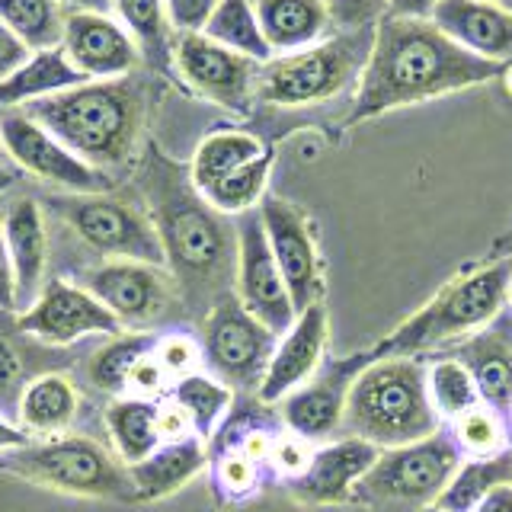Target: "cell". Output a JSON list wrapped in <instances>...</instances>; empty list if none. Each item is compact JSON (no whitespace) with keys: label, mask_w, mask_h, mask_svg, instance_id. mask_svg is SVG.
Returning a JSON list of instances; mask_svg holds the SVG:
<instances>
[{"label":"cell","mask_w":512,"mask_h":512,"mask_svg":"<svg viewBox=\"0 0 512 512\" xmlns=\"http://www.w3.org/2000/svg\"><path fill=\"white\" fill-rule=\"evenodd\" d=\"M135 186L154 221L183 314L192 324H202L221 298L234 295L237 218L221 215L196 189L189 167L164 154L154 141L144 144L138 157Z\"/></svg>","instance_id":"cell-1"},{"label":"cell","mask_w":512,"mask_h":512,"mask_svg":"<svg viewBox=\"0 0 512 512\" xmlns=\"http://www.w3.org/2000/svg\"><path fill=\"white\" fill-rule=\"evenodd\" d=\"M503 64L464 52L432 20L384 13L362 68L346 125L378 119L391 109L416 106L503 77Z\"/></svg>","instance_id":"cell-2"},{"label":"cell","mask_w":512,"mask_h":512,"mask_svg":"<svg viewBox=\"0 0 512 512\" xmlns=\"http://www.w3.org/2000/svg\"><path fill=\"white\" fill-rule=\"evenodd\" d=\"M23 112L84 164L109 176L135 164L148 116V87L132 74L87 80L80 87L26 103Z\"/></svg>","instance_id":"cell-3"},{"label":"cell","mask_w":512,"mask_h":512,"mask_svg":"<svg viewBox=\"0 0 512 512\" xmlns=\"http://www.w3.org/2000/svg\"><path fill=\"white\" fill-rule=\"evenodd\" d=\"M442 426L426 388L423 356H381L362 368L346 400L340 436L372 442L378 452L410 445Z\"/></svg>","instance_id":"cell-4"},{"label":"cell","mask_w":512,"mask_h":512,"mask_svg":"<svg viewBox=\"0 0 512 512\" xmlns=\"http://www.w3.org/2000/svg\"><path fill=\"white\" fill-rule=\"evenodd\" d=\"M512 295V256L496 260L468 276H458L439 288L426 308L404 320L372 349L381 356H439L471 333L487 327L490 320L509 308Z\"/></svg>","instance_id":"cell-5"},{"label":"cell","mask_w":512,"mask_h":512,"mask_svg":"<svg viewBox=\"0 0 512 512\" xmlns=\"http://www.w3.org/2000/svg\"><path fill=\"white\" fill-rule=\"evenodd\" d=\"M0 471L71 496L138 503L128 464L93 436L64 432L52 439H32L23 448L0 455Z\"/></svg>","instance_id":"cell-6"},{"label":"cell","mask_w":512,"mask_h":512,"mask_svg":"<svg viewBox=\"0 0 512 512\" xmlns=\"http://www.w3.org/2000/svg\"><path fill=\"white\" fill-rule=\"evenodd\" d=\"M372 42L375 29L333 32L330 39L301 48V52L276 55L260 64L256 100L285 109L333 100L352 84H359Z\"/></svg>","instance_id":"cell-7"},{"label":"cell","mask_w":512,"mask_h":512,"mask_svg":"<svg viewBox=\"0 0 512 512\" xmlns=\"http://www.w3.org/2000/svg\"><path fill=\"white\" fill-rule=\"evenodd\" d=\"M461 461L464 458L452 429L442 423L420 442L378 452L375 464L352 490L349 503L378 512H420L426 506H436L448 480L461 468Z\"/></svg>","instance_id":"cell-8"},{"label":"cell","mask_w":512,"mask_h":512,"mask_svg":"<svg viewBox=\"0 0 512 512\" xmlns=\"http://www.w3.org/2000/svg\"><path fill=\"white\" fill-rule=\"evenodd\" d=\"M42 205L80 244L103 260L164 266L160 237L144 205L125 196H112V192H55Z\"/></svg>","instance_id":"cell-9"},{"label":"cell","mask_w":512,"mask_h":512,"mask_svg":"<svg viewBox=\"0 0 512 512\" xmlns=\"http://www.w3.org/2000/svg\"><path fill=\"white\" fill-rule=\"evenodd\" d=\"M77 285H84L128 333H157V327H176L173 320L186 317L176 282L164 266L100 260L77 272Z\"/></svg>","instance_id":"cell-10"},{"label":"cell","mask_w":512,"mask_h":512,"mask_svg":"<svg viewBox=\"0 0 512 512\" xmlns=\"http://www.w3.org/2000/svg\"><path fill=\"white\" fill-rule=\"evenodd\" d=\"M205 372L228 384L231 391L256 397L266 378L279 336L263 327L237 295L221 298L199 324Z\"/></svg>","instance_id":"cell-11"},{"label":"cell","mask_w":512,"mask_h":512,"mask_svg":"<svg viewBox=\"0 0 512 512\" xmlns=\"http://www.w3.org/2000/svg\"><path fill=\"white\" fill-rule=\"evenodd\" d=\"M368 362H375L372 349L352 352V356H340V359L327 356L301 388H295L285 400L276 404L282 426L298 432L304 439L317 442V445L336 439L343 429L349 391Z\"/></svg>","instance_id":"cell-12"},{"label":"cell","mask_w":512,"mask_h":512,"mask_svg":"<svg viewBox=\"0 0 512 512\" xmlns=\"http://www.w3.org/2000/svg\"><path fill=\"white\" fill-rule=\"evenodd\" d=\"M234 295L244 308L269 327L276 336L288 333L295 324V304L282 279V269L269 250L260 208L237 215V279Z\"/></svg>","instance_id":"cell-13"},{"label":"cell","mask_w":512,"mask_h":512,"mask_svg":"<svg viewBox=\"0 0 512 512\" xmlns=\"http://www.w3.org/2000/svg\"><path fill=\"white\" fill-rule=\"evenodd\" d=\"M0 144L20 170L61 192H109L112 176L93 170L77 154L32 122L23 109H0Z\"/></svg>","instance_id":"cell-14"},{"label":"cell","mask_w":512,"mask_h":512,"mask_svg":"<svg viewBox=\"0 0 512 512\" xmlns=\"http://www.w3.org/2000/svg\"><path fill=\"white\" fill-rule=\"evenodd\" d=\"M173 68L192 93L231 112H247L256 96L260 64L212 42L202 32H180L173 39Z\"/></svg>","instance_id":"cell-15"},{"label":"cell","mask_w":512,"mask_h":512,"mask_svg":"<svg viewBox=\"0 0 512 512\" xmlns=\"http://www.w3.org/2000/svg\"><path fill=\"white\" fill-rule=\"evenodd\" d=\"M16 327L45 346H74L87 336H119L122 324L96 301L84 285L55 276L42 285L39 298L23 314Z\"/></svg>","instance_id":"cell-16"},{"label":"cell","mask_w":512,"mask_h":512,"mask_svg":"<svg viewBox=\"0 0 512 512\" xmlns=\"http://www.w3.org/2000/svg\"><path fill=\"white\" fill-rule=\"evenodd\" d=\"M260 218L295 311L301 314L311 304H320L324 301V266H320L317 240L308 215L279 196H266L260 202Z\"/></svg>","instance_id":"cell-17"},{"label":"cell","mask_w":512,"mask_h":512,"mask_svg":"<svg viewBox=\"0 0 512 512\" xmlns=\"http://www.w3.org/2000/svg\"><path fill=\"white\" fill-rule=\"evenodd\" d=\"M61 52L87 80H116L135 74L141 52L119 20L109 13L68 10L64 16Z\"/></svg>","instance_id":"cell-18"},{"label":"cell","mask_w":512,"mask_h":512,"mask_svg":"<svg viewBox=\"0 0 512 512\" xmlns=\"http://www.w3.org/2000/svg\"><path fill=\"white\" fill-rule=\"evenodd\" d=\"M327 340H330V314L327 304H311L308 311L295 317V324L288 333L279 336L272 362L266 368V378L256 391V400L266 407H276L295 388L308 381L317 365L327 359Z\"/></svg>","instance_id":"cell-19"},{"label":"cell","mask_w":512,"mask_h":512,"mask_svg":"<svg viewBox=\"0 0 512 512\" xmlns=\"http://www.w3.org/2000/svg\"><path fill=\"white\" fill-rule=\"evenodd\" d=\"M378 458V448L372 442H362L356 436H336L324 445H317V455L311 468L292 484H282L288 493L304 506H343L352 500V490L365 477Z\"/></svg>","instance_id":"cell-20"},{"label":"cell","mask_w":512,"mask_h":512,"mask_svg":"<svg viewBox=\"0 0 512 512\" xmlns=\"http://www.w3.org/2000/svg\"><path fill=\"white\" fill-rule=\"evenodd\" d=\"M439 356H452L471 372L477 384L480 404L493 407L500 416L512 410V308H503L487 327L471 333L468 340L455 343L452 349L439 352Z\"/></svg>","instance_id":"cell-21"},{"label":"cell","mask_w":512,"mask_h":512,"mask_svg":"<svg viewBox=\"0 0 512 512\" xmlns=\"http://www.w3.org/2000/svg\"><path fill=\"white\" fill-rule=\"evenodd\" d=\"M0 231L16 279V314H23L39 298L48 266V228L45 212L32 196H13L0 205Z\"/></svg>","instance_id":"cell-22"},{"label":"cell","mask_w":512,"mask_h":512,"mask_svg":"<svg viewBox=\"0 0 512 512\" xmlns=\"http://www.w3.org/2000/svg\"><path fill=\"white\" fill-rule=\"evenodd\" d=\"M429 20L464 52L503 68L512 64V10L490 0H439Z\"/></svg>","instance_id":"cell-23"},{"label":"cell","mask_w":512,"mask_h":512,"mask_svg":"<svg viewBox=\"0 0 512 512\" xmlns=\"http://www.w3.org/2000/svg\"><path fill=\"white\" fill-rule=\"evenodd\" d=\"M71 356H61L58 346H45L16 327L13 311H0V413L16 416V404L29 381L39 375L61 372Z\"/></svg>","instance_id":"cell-24"},{"label":"cell","mask_w":512,"mask_h":512,"mask_svg":"<svg viewBox=\"0 0 512 512\" xmlns=\"http://www.w3.org/2000/svg\"><path fill=\"white\" fill-rule=\"evenodd\" d=\"M205 468H208V442L199 436H189L180 442L157 445L144 461L128 464V474H132L138 503H154L180 493Z\"/></svg>","instance_id":"cell-25"},{"label":"cell","mask_w":512,"mask_h":512,"mask_svg":"<svg viewBox=\"0 0 512 512\" xmlns=\"http://www.w3.org/2000/svg\"><path fill=\"white\" fill-rule=\"evenodd\" d=\"M253 7L272 58L301 52L336 32L324 0H253Z\"/></svg>","instance_id":"cell-26"},{"label":"cell","mask_w":512,"mask_h":512,"mask_svg":"<svg viewBox=\"0 0 512 512\" xmlns=\"http://www.w3.org/2000/svg\"><path fill=\"white\" fill-rule=\"evenodd\" d=\"M84 397L80 388L64 372H48L26 384V391L16 404V420L29 439H52L64 436L80 416Z\"/></svg>","instance_id":"cell-27"},{"label":"cell","mask_w":512,"mask_h":512,"mask_svg":"<svg viewBox=\"0 0 512 512\" xmlns=\"http://www.w3.org/2000/svg\"><path fill=\"white\" fill-rule=\"evenodd\" d=\"M87 84V77L80 74L68 55L58 48H45V52H32V58L20 71H13L7 80H0V109H16L26 103L45 100L61 90H71Z\"/></svg>","instance_id":"cell-28"},{"label":"cell","mask_w":512,"mask_h":512,"mask_svg":"<svg viewBox=\"0 0 512 512\" xmlns=\"http://www.w3.org/2000/svg\"><path fill=\"white\" fill-rule=\"evenodd\" d=\"M103 426L112 452L125 464H138L160 445L157 432V400L112 397L103 410Z\"/></svg>","instance_id":"cell-29"},{"label":"cell","mask_w":512,"mask_h":512,"mask_svg":"<svg viewBox=\"0 0 512 512\" xmlns=\"http://www.w3.org/2000/svg\"><path fill=\"white\" fill-rule=\"evenodd\" d=\"M119 23L135 39L141 61H148L154 71H164L173 64V26L164 0H112Z\"/></svg>","instance_id":"cell-30"},{"label":"cell","mask_w":512,"mask_h":512,"mask_svg":"<svg viewBox=\"0 0 512 512\" xmlns=\"http://www.w3.org/2000/svg\"><path fill=\"white\" fill-rule=\"evenodd\" d=\"M263 151H266L263 141L250 132H212L196 148V154H192L189 176L199 192H208L224 176H231L234 170L250 164Z\"/></svg>","instance_id":"cell-31"},{"label":"cell","mask_w":512,"mask_h":512,"mask_svg":"<svg viewBox=\"0 0 512 512\" xmlns=\"http://www.w3.org/2000/svg\"><path fill=\"white\" fill-rule=\"evenodd\" d=\"M512 484V448L490 458H464L455 477L436 500L442 512H471L487 493Z\"/></svg>","instance_id":"cell-32"},{"label":"cell","mask_w":512,"mask_h":512,"mask_svg":"<svg viewBox=\"0 0 512 512\" xmlns=\"http://www.w3.org/2000/svg\"><path fill=\"white\" fill-rule=\"evenodd\" d=\"M157 333H119L90 352L87 359V381L96 391H103L109 397H125L128 391V375H132L135 362L144 352L154 349Z\"/></svg>","instance_id":"cell-33"},{"label":"cell","mask_w":512,"mask_h":512,"mask_svg":"<svg viewBox=\"0 0 512 512\" xmlns=\"http://www.w3.org/2000/svg\"><path fill=\"white\" fill-rule=\"evenodd\" d=\"M202 36H208L212 42L231 48V52L244 55L256 64L272 61V48L263 39L253 0H221L212 13V20L205 23Z\"/></svg>","instance_id":"cell-34"},{"label":"cell","mask_w":512,"mask_h":512,"mask_svg":"<svg viewBox=\"0 0 512 512\" xmlns=\"http://www.w3.org/2000/svg\"><path fill=\"white\" fill-rule=\"evenodd\" d=\"M167 394L186 410L192 429H196V436L205 442H212V436L221 429V423L228 420V413L234 407V391L208 372L176 381Z\"/></svg>","instance_id":"cell-35"},{"label":"cell","mask_w":512,"mask_h":512,"mask_svg":"<svg viewBox=\"0 0 512 512\" xmlns=\"http://www.w3.org/2000/svg\"><path fill=\"white\" fill-rule=\"evenodd\" d=\"M208 468H212V490L218 509L244 503L263 487L276 484L266 468H260L256 461H250L247 455H240L237 448L228 445H208Z\"/></svg>","instance_id":"cell-36"},{"label":"cell","mask_w":512,"mask_h":512,"mask_svg":"<svg viewBox=\"0 0 512 512\" xmlns=\"http://www.w3.org/2000/svg\"><path fill=\"white\" fill-rule=\"evenodd\" d=\"M68 10L61 0H0V23L20 36L29 52L58 48Z\"/></svg>","instance_id":"cell-37"},{"label":"cell","mask_w":512,"mask_h":512,"mask_svg":"<svg viewBox=\"0 0 512 512\" xmlns=\"http://www.w3.org/2000/svg\"><path fill=\"white\" fill-rule=\"evenodd\" d=\"M426 388H429V400H432V407H436L442 423H452L461 413H468L471 407L480 404L471 372L461 362H455L452 356H429L426 359Z\"/></svg>","instance_id":"cell-38"},{"label":"cell","mask_w":512,"mask_h":512,"mask_svg":"<svg viewBox=\"0 0 512 512\" xmlns=\"http://www.w3.org/2000/svg\"><path fill=\"white\" fill-rule=\"evenodd\" d=\"M272 164H276V154L272 148H266L256 160L244 164L240 170H234L231 176H224L221 183H215L208 192L202 196L212 202L221 215H244V212H253V208H260V202L266 199V183H269V173H272Z\"/></svg>","instance_id":"cell-39"},{"label":"cell","mask_w":512,"mask_h":512,"mask_svg":"<svg viewBox=\"0 0 512 512\" xmlns=\"http://www.w3.org/2000/svg\"><path fill=\"white\" fill-rule=\"evenodd\" d=\"M445 426L452 429L461 458H490V455H500L506 448H512L506 416H500L487 404L471 407L468 413H461L458 420L445 423Z\"/></svg>","instance_id":"cell-40"},{"label":"cell","mask_w":512,"mask_h":512,"mask_svg":"<svg viewBox=\"0 0 512 512\" xmlns=\"http://www.w3.org/2000/svg\"><path fill=\"white\" fill-rule=\"evenodd\" d=\"M154 359L167 372V378L176 384L189 375L205 372V356H202V340L199 333H192L189 327H167L157 333L154 340Z\"/></svg>","instance_id":"cell-41"},{"label":"cell","mask_w":512,"mask_h":512,"mask_svg":"<svg viewBox=\"0 0 512 512\" xmlns=\"http://www.w3.org/2000/svg\"><path fill=\"white\" fill-rule=\"evenodd\" d=\"M317 455V442L298 436L292 429H282L276 445H272V458H269V474L276 484H292L304 471L311 468V461Z\"/></svg>","instance_id":"cell-42"},{"label":"cell","mask_w":512,"mask_h":512,"mask_svg":"<svg viewBox=\"0 0 512 512\" xmlns=\"http://www.w3.org/2000/svg\"><path fill=\"white\" fill-rule=\"evenodd\" d=\"M336 32L375 29L388 13V0H324Z\"/></svg>","instance_id":"cell-43"},{"label":"cell","mask_w":512,"mask_h":512,"mask_svg":"<svg viewBox=\"0 0 512 512\" xmlns=\"http://www.w3.org/2000/svg\"><path fill=\"white\" fill-rule=\"evenodd\" d=\"M218 512H314V509L295 500L282 484H269L256 496H250V500L237 503V506H221Z\"/></svg>","instance_id":"cell-44"},{"label":"cell","mask_w":512,"mask_h":512,"mask_svg":"<svg viewBox=\"0 0 512 512\" xmlns=\"http://www.w3.org/2000/svg\"><path fill=\"white\" fill-rule=\"evenodd\" d=\"M176 32H202L221 0H164Z\"/></svg>","instance_id":"cell-45"},{"label":"cell","mask_w":512,"mask_h":512,"mask_svg":"<svg viewBox=\"0 0 512 512\" xmlns=\"http://www.w3.org/2000/svg\"><path fill=\"white\" fill-rule=\"evenodd\" d=\"M157 432H160V445L196 436V429H192L186 410L176 404L170 394H164L157 400Z\"/></svg>","instance_id":"cell-46"},{"label":"cell","mask_w":512,"mask_h":512,"mask_svg":"<svg viewBox=\"0 0 512 512\" xmlns=\"http://www.w3.org/2000/svg\"><path fill=\"white\" fill-rule=\"evenodd\" d=\"M29 58H32L29 45L16 36L13 29H7L4 23H0V80H7L13 71H20Z\"/></svg>","instance_id":"cell-47"},{"label":"cell","mask_w":512,"mask_h":512,"mask_svg":"<svg viewBox=\"0 0 512 512\" xmlns=\"http://www.w3.org/2000/svg\"><path fill=\"white\" fill-rule=\"evenodd\" d=\"M0 311L16 314V279H13V263L7 253L4 231H0Z\"/></svg>","instance_id":"cell-48"},{"label":"cell","mask_w":512,"mask_h":512,"mask_svg":"<svg viewBox=\"0 0 512 512\" xmlns=\"http://www.w3.org/2000/svg\"><path fill=\"white\" fill-rule=\"evenodd\" d=\"M439 0H388V13L394 16H413V20H429Z\"/></svg>","instance_id":"cell-49"},{"label":"cell","mask_w":512,"mask_h":512,"mask_svg":"<svg viewBox=\"0 0 512 512\" xmlns=\"http://www.w3.org/2000/svg\"><path fill=\"white\" fill-rule=\"evenodd\" d=\"M29 442H32V439H29V432H23L20 423L7 420V416L0 413V455H4V452H13V448H23V445H29Z\"/></svg>","instance_id":"cell-50"},{"label":"cell","mask_w":512,"mask_h":512,"mask_svg":"<svg viewBox=\"0 0 512 512\" xmlns=\"http://www.w3.org/2000/svg\"><path fill=\"white\" fill-rule=\"evenodd\" d=\"M471 512H512V484L496 487L493 493H487Z\"/></svg>","instance_id":"cell-51"},{"label":"cell","mask_w":512,"mask_h":512,"mask_svg":"<svg viewBox=\"0 0 512 512\" xmlns=\"http://www.w3.org/2000/svg\"><path fill=\"white\" fill-rule=\"evenodd\" d=\"M64 10H87V13H109L112 0H61Z\"/></svg>","instance_id":"cell-52"},{"label":"cell","mask_w":512,"mask_h":512,"mask_svg":"<svg viewBox=\"0 0 512 512\" xmlns=\"http://www.w3.org/2000/svg\"><path fill=\"white\" fill-rule=\"evenodd\" d=\"M13 183H16V173L7 170V167H0V196H4V192H10Z\"/></svg>","instance_id":"cell-53"},{"label":"cell","mask_w":512,"mask_h":512,"mask_svg":"<svg viewBox=\"0 0 512 512\" xmlns=\"http://www.w3.org/2000/svg\"><path fill=\"white\" fill-rule=\"evenodd\" d=\"M490 4H496V7H506V10H512V0H490Z\"/></svg>","instance_id":"cell-54"},{"label":"cell","mask_w":512,"mask_h":512,"mask_svg":"<svg viewBox=\"0 0 512 512\" xmlns=\"http://www.w3.org/2000/svg\"><path fill=\"white\" fill-rule=\"evenodd\" d=\"M420 512H442V509H436V506H426V509H420Z\"/></svg>","instance_id":"cell-55"},{"label":"cell","mask_w":512,"mask_h":512,"mask_svg":"<svg viewBox=\"0 0 512 512\" xmlns=\"http://www.w3.org/2000/svg\"><path fill=\"white\" fill-rule=\"evenodd\" d=\"M509 439H512V410H509Z\"/></svg>","instance_id":"cell-56"},{"label":"cell","mask_w":512,"mask_h":512,"mask_svg":"<svg viewBox=\"0 0 512 512\" xmlns=\"http://www.w3.org/2000/svg\"><path fill=\"white\" fill-rule=\"evenodd\" d=\"M509 308H512V295H509Z\"/></svg>","instance_id":"cell-57"}]
</instances>
